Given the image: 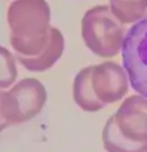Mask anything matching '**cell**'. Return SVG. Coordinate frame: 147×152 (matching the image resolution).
<instances>
[{
	"label": "cell",
	"mask_w": 147,
	"mask_h": 152,
	"mask_svg": "<svg viewBox=\"0 0 147 152\" xmlns=\"http://www.w3.org/2000/svg\"><path fill=\"white\" fill-rule=\"evenodd\" d=\"M7 22L16 58H34L44 52L52 30L47 0H14L7 10Z\"/></svg>",
	"instance_id": "1"
},
{
	"label": "cell",
	"mask_w": 147,
	"mask_h": 152,
	"mask_svg": "<svg viewBox=\"0 0 147 152\" xmlns=\"http://www.w3.org/2000/svg\"><path fill=\"white\" fill-rule=\"evenodd\" d=\"M129 77L119 63L107 61L86 66L76 74L72 85L74 101L83 111L97 112L121 101L129 89Z\"/></svg>",
	"instance_id": "2"
},
{
	"label": "cell",
	"mask_w": 147,
	"mask_h": 152,
	"mask_svg": "<svg viewBox=\"0 0 147 152\" xmlns=\"http://www.w3.org/2000/svg\"><path fill=\"white\" fill-rule=\"evenodd\" d=\"M106 152H147V98H125L102 130Z\"/></svg>",
	"instance_id": "3"
},
{
	"label": "cell",
	"mask_w": 147,
	"mask_h": 152,
	"mask_svg": "<svg viewBox=\"0 0 147 152\" xmlns=\"http://www.w3.org/2000/svg\"><path fill=\"white\" fill-rule=\"evenodd\" d=\"M125 25L112 13L110 5L88 9L81 18V37L86 48L102 58H112L123 49Z\"/></svg>",
	"instance_id": "4"
},
{
	"label": "cell",
	"mask_w": 147,
	"mask_h": 152,
	"mask_svg": "<svg viewBox=\"0 0 147 152\" xmlns=\"http://www.w3.org/2000/svg\"><path fill=\"white\" fill-rule=\"evenodd\" d=\"M47 98V89L41 81L35 77L22 79L3 93V116L9 125L30 121L41 112Z\"/></svg>",
	"instance_id": "5"
},
{
	"label": "cell",
	"mask_w": 147,
	"mask_h": 152,
	"mask_svg": "<svg viewBox=\"0 0 147 152\" xmlns=\"http://www.w3.org/2000/svg\"><path fill=\"white\" fill-rule=\"evenodd\" d=\"M121 58L130 86L137 94L147 98V16L127 31Z\"/></svg>",
	"instance_id": "6"
},
{
	"label": "cell",
	"mask_w": 147,
	"mask_h": 152,
	"mask_svg": "<svg viewBox=\"0 0 147 152\" xmlns=\"http://www.w3.org/2000/svg\"><path fill=\"white\" fill-rule=\"evenodd\" d=\"M63 50H65V39H63L62 32L57 27H52L49 43L40 56L34 57V58L17 59L26 70L31 72H43L54 66L56 62L62 57Z\"/></svg>",
	"instance_id": "7"
},
{
	"label": "cell",
	"mask_w": 147,
	"mask_h": 152,
	"mask_svg": "<svg viewBox=\"0 0 147 152\" xmlns=\"http://www.w3.org/2000/svg\"><path fill=\"white\" fill-rule=\"evenodd\" d=\"M110 8L124 25H133L147 16V0H110Z\"/></svg>",
	"instance_id": "8"
},
{
	"label": "cell",
	"mask_w": 147,
	"mask_h": 152,
	"mask_svg": "<svg viewBox=\"0 0 147 152\" xmlns=\"http://www.w3.org/2000/svg\"><path fill=\"white\" fill-rule=\"evenodd\" d=\"M18 75L16 57L5 47L0 45V90L14 84Z\"/></svg>",
	"instance_id": "9"
},
{
	"label": "cell",
	"mask_w": 147,
	"mask_h": 152,
	"mask_svg": "<svg viewBox=\"0 0 147 152\" xmlns=\"http://www.w3.org/2000/svg\"><path fill=\"white\" fill-rule=\"evenodd\" d=\"M3 93H4V92H1V90H0V132L4 130L7 126H9L8 121L4 119V116H3V111H1V98H3Z\"/></svg>",
	"instance_id": "10"
}]
</instances>
